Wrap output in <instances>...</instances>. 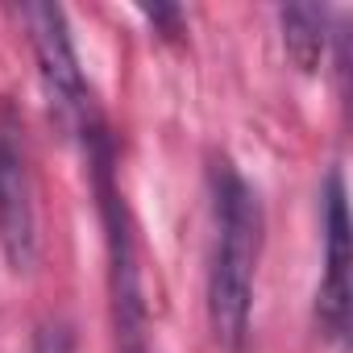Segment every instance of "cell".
<instances>
[{"instance_id":"1","label":"cell","mask_w":353,"mask_h":353,"mask_svg":"<svg viewBox=\"0 0 353 353\" xmlns=\"http://www.w3.org/2000/svg\"><path fill=\"white\" fill-rule=\"evenodd\" d=\"M212 192V258H208V320L225 349H237L250 328L254 274L262 258V200L233 158L212 154L208 162Z\"/></svg>"},{"instance_id":"2","label":"cell","mask_w":353,"mask_h":353,"mask_svg":"<svg viewBox=\"0 0 353 353\" xmlns=\"http://www.w3.org/2000/svg\"><path fill=\"white\" fill-rule=\"evenodd\" d=\"M83 150H88V179L96 196V212L104 225V254H108V299H112V328H117V349L121 353H150L145 336V295H141V266H137V233L133 216L121 192L117 174V145L96 112L83 129Z\"/></svg>"},{"instance_id":"3","label":"cell","mask_w":353,"mask_h":353,"mask_svg":"<svg viewBox=\"0 0 353 353\" xmlns=\"http://www.w3.org/2000/svg\"><path fill=\"white\" fill-rule=\"evenodd\" d=\"M26 34H30V46H34V59H38V75H42V92H46V104H50V117L63 133H75L100 112L96 100H92V88L79 71V54H75V42H71V26H67V13L59 5H21L17 9Z\"/></svg>"},{"instance_id":"4","label":"cell","mask_w":353,"mask_h":353,"mask_svg":"<svg viewBox=\"0 0 353 353\" xmlns=\"http://www.w3.org/2000/svg\"><path fill=\"white\" fill-rule=\"evenodd\" d=\"M0 250L13 270H30L38 258V208H34V170L21 112L0 96Z\"/></svg>"},{"instance_id":"5","label":"cell","mask_w":353,"mask_h":353,"mask_svg":"<svg viewBox=\"0 0 353 353\" xmlns=\"http://www.w3.org/2000/svg\"><path fill=\"white\" fill-rule=\"evenodd\" d=\"M349 208L341 170L328 174L324 188V279L316 291V324L324 336H341L349 328Z\"/></svg>"},{"instance_id":"6","label":"cell","mask_w":353,"mask_h":353,"mask_svg":"<svg viewBox=\"0 0 353 353\" xmlns=\"http://www.w3.org/2000/svg\"><path fill=\"white\" fill-rule=\"evenodd\" d=\"M279 26H283V46L287 59L312 75L324 59V42H328V9L320 5H287L279 9Z\"/></svg>"},{"instance_id":"7","label":"cell","mask_w":353,"mask_h":353,"mask_svg":"<svg viewBox=\"0 0 353 353\" xmlns=\"http://www.w3.org/2000/svg\"><path fill=\"white\" fill-rule=\"evenodd\" d=\"M75 349V336L67 324H42L38 336L30 341V353H71Z\"/></svg>"},{"instance_id":"8","label":"cell","mask_w":353,"mask_h":353,"mask_svg":"<svg viewBox=\"0 0 353 353\" xmlns=\"http://www.w3.org/2000/svg\"><path fill=\"white\" fill-rule=\"evenodd\" d=\"M141 17H145V21L154 26V34H162V38H179V34H183V13L174 9V5H154V9L145 5Z\"/></svg>"}]
</instances>
